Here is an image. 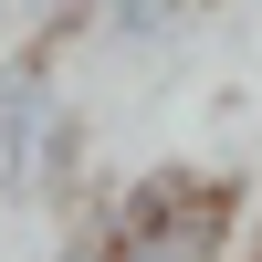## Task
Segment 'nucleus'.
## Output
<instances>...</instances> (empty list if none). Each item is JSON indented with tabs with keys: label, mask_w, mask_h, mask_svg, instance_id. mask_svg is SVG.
<instances>
[{
	"label": "nucleus",
	"mask_w": 262,
	"mask_h": 262,
	"mask_svg": "<svg viewBox=\"0 0 262 262\" xmlns=\"http://www.w3.org/2000/svg\"><path fill=\"white\" fill-rule=\"evenodd\" d=\"M53 116H63V105H53V84H42V63H0V179L32 158V137Z\"/></svg>",
	"instance_id": "2"
},
{
	"label": "nucleus",
	"mask_w": 262,
	"mask_h": 262,
	"mask_svg": "<svg viewBox=\"0 0 262 262\" xmlns=\"http://www.w3.org/2000/svg\"><path fill=\"white\" fill-rule=\"evenodd\" d=\"M231 231V200L200 179H147L116 221V252L105 262H210V242Z\"/></svg>",
	"instance_id": "1"
},
{
	"label": "nucleus",
	"mask_w": 262,
	"mask_h": 262,
	"mask_svg": "<svg viewBox=\"0 0 262 262\" xmlns=\"http://www.w3.org/2000/svg\"><path fill=\"white\" fill-rule=\"evenodd\" d=\"M168 21H179V0H116V11L95 21V32H116V42H158Z\"/></svg>",
	"instance_id": "3"
},
{
	"label": "nucleus",
	"mask_w": 262,
	"mask_h": 262,
	"mask_svg": "<svg viewBox=\"0 0 262 262\" xmlns=\"http://www.w3.org/2000/svg\"><path fill=\"white\" fill-rule=\"evenodd\" d=\"M105 11H116V0H53V21H63V32H95Z\"/></svg>",
	"instance_id": "4"
}]
</instances>
